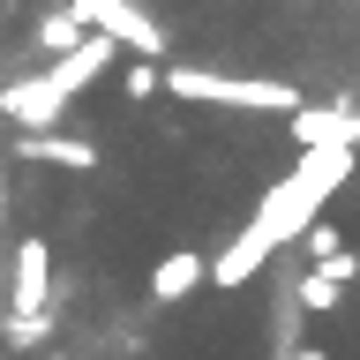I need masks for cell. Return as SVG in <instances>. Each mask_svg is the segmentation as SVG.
<instances>
[{"instance_id":"8992f818","label":"cell","mask_w":360,"mask_h":360,"mask_svg":"<svg viewBox=\"0 0 360 360\" xmlns=\"http://www.w3.org/2000/svg\"><path fill=\"white\" fill-rule=\"evenodd\" d=\"M158 83H165V60H128V68H120V90H128V105H150Z\"/></svg>"},{"instance_id":"3957f363","label":"cell","mask_w":360,"mask_h":360,"mask_svg":"<svg viewBox=\"0 0 360 360\" xmlns=\"http://www.w3.org/2000/svg\"><path fill=\"white\" fill-rule=\"evenodd\" d=\"M202 285H210V255L180 240V248H165L158 270H150V308H180V300H195Z\"/></svg>"},{"instance_id":"5b68a950","label":"cell","mask_w":360,"mask_h":360,"mask_svg":"<svg viewBox=\"0 0 360 360\" xmlns=\"http://www.w3.org/2000/svg\"><path fill=\"white\" fill-rule=\"evenodd\" d=\"M292 143H300V150L353 143V105H300V112H292Z\"/></svg>"},{"instance_id":"6da1fadb","label":"cell","mask_w":360,"mask_h":360,"mask_svg":"<svg viewBox=\"0 0 360 360\" xmlns=\"http://www.w3.org/2000/svg\"><path fill=\"white\" fill-rule=\"evenodd\" d=\"M345 173H353V143L300 150V165H292L285 180H270V195L255 202V218L233 233V248H218V255H210V285H218V292H240L285 240H300V225H308L315 210L345 188Z\"/></svg>"},{"instance_id":"52a82bcc","label":"cell","mask_w":360,"mask_h":360,"mask_svg":"<svg viewBox=\"0 0 360 360\" xmlns=\"http://www.w3.org/2000/svg\"><path fill=\"white\" fill-rule=\"evenodd\" d=\"M75 38H83V22L68 15V8H60V15H45V22H38V45H45V53H68Z\"/></svg>"},{"instance_id":"277c9868","label":"cell","mask_w":360,"mask_h":360,"mask_svg":"<svg viewBox=\"0 0 360 360\" xmlns=\"http://www.w3.org/2000/svg\"><path fill=\"white\" fill-rule=\"evenodd\" d=\"M15 158L22 165H53V173H90V165H98V143H90V135L38 128V135H15Z\"/></svg>"},{"instance_id":"7a4b0ae2","label":"cell","mask_w":360,"mask_h":360,"mask_svg":"<svg viewBox=\"0 0 360 360\" xmlns=\"http://www.w3.org/2000/svg\"><path fill=\"white\" fill-rule=\"evenodd\" d=\"M158 90H173L188 105H225V112H300L308 105V98L292 83H278V75H225V68H202V60H173Z\"/></svg>"},{"instance_id":"ba28073f","label":"cell","mask_w":360,"mask_h":360,"mask_svg":"<svg viewBox=\"0 0 360 360\" xmlns=\"http://www.w3.org/2000/svg\"><path fill=\"white\" fill-rule=\"evenodd\" d=\"M285 360H330V345H292Z\"/></svg>"}]
</instances>
